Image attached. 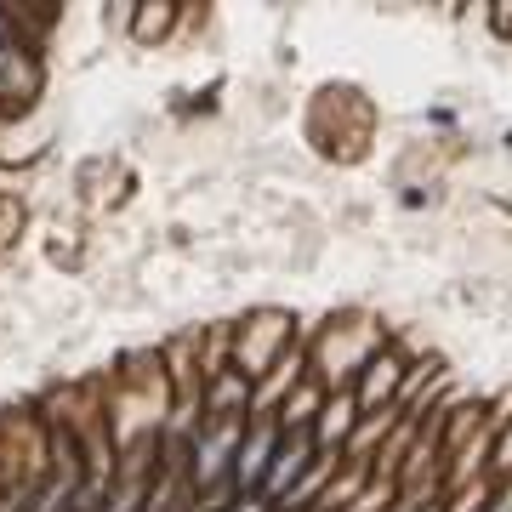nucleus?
<instances>
[{
	"mask_svg": "<svg viewBox=\"0 0 512 512\" xmlns=\"http://www.w3.org/2000/svg\"><path fill=\"white\" fill-rule=\"evenodd\" d=\"M239 433H245V421H205L200 433H194V444H188V490L194 495L228 484ZM194 495H188V501H194Z\"/></svg>",
	"mask_w": 512,
	"mask_h": 512,
	"instance_id": "obj_1",
	"label": "nucleus"
},
{
	"mask_svg": "<svg viewBox=\"0 0 512 512\" xmlns=\"http://www.w3.org/2000/svg\"><path fill=\"white\" fill-rule=\"evenodd\" d=\"M274 450H279V421L274 416H251L245 421V433H239V444H234V467H228V484H234L239 501L262 490Z\"/></svg>",
	"mask_w": 512,
	"mask_h": 512,
	"instance_id": "obj_2",
	"label": "nucleus"
},
{
	"mask_svg": "<svg viewBox=\"0 0 512 512\" xmlns=\"http://www.w3.org/2000/svg\"><path fill=\"white\" fill-rule=\"evenodd\" d=\"M313 461H319V444H313V433H279V450L274 461H268V478H262V490H256V501L274 512L285 495L302 484V473H308Z\"/></svg>",
	"mask_w": 512,
	"mask_h": 512,
	"instance_id": "obj_3",
	"label": "nucleus"
},
{
	"mask_svg": "<svg viewBox=\"0 0 512 512\" xmlns=\"http://www.w3.org/2000/svg\"><path fill=\"white\" fill-rule=\"evenodd\" d=\"M285 359V319L279 313H262V319H251V325L239 330V376L245 382H256L268 365H279Z\"/></svg>",
	"mask_w": 512,
	"mask_h": 512,
	"instance_id": "obj_4",
	"label": "nucleus"
},
{
	"mask_svg": "<svg viewBox=\"0 0 512 512\" xmlns=\"http://www.w3.org/2000/svg\"><path fill=\"white\" fill-rule=\"evenodd\" d=\"M399 387H404V359L399 353H387V348H376L370 353V365L353 376V404H359V416H370V410H382V404H393L399 399Z\"/></svg>",
	"mask_w": 512,
	"mask_h": 512,
	"instance_id": "obj_5",
	"label": "nucleus"
},
{
	"mask_svg": "<svg viewBox=\"0 0 512 512\" xmlns=\"http://www.w3.org/2000/svg\"><path fill=\"white\" fill-rule=\"evenodd\" d=\"M313 444H319V456H336L342 444L359 433V404H353V393L342 387V393H325V404H319V416H313Z\"/></svg>",
	"mask_w": 512,
	"mask_h": 512,
	"instance_id": "obj_6",
	"label": "nucleus"
},
{
	"mask_svg": "<svg viewBox=\"0 0 512 512\" xmlns=\"http://www.w3.org/2000/svg\"><path fill=\"white\" fill-rule=\"evenodd\" d=\"M171 29V6H143L137 12V40H154V35H165Z\"/></svg>",
	"mask_w": 512,
	"mask_h": 512,
	"instance_id": "obj_7",
	"label": "nucleus"
},
{
	"mask_svg": "<svg viewBox=\"0 0 512 512\" xmlns=\"http://www.w3.org/2000/svg\"><path fill=\"white\" fill-rule=\"evenodd\" d=\"M490 478H512V427L501 433V444L490 450Z\"/></svg>",
	"mask_w": 512,
	"mask_h": 512,
	"instance_id": "obj_8",
	"label": "nucleus"
}]
</instances>
